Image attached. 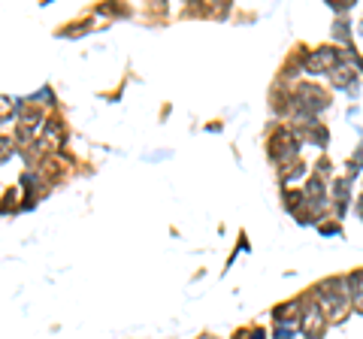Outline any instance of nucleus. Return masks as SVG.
<instances>
[{
	"label": "nucleus",
	"instance_id": "f257e3e1",
	"mask_svg": "<svg viewBox=\"0 0 363 339\" xmlns=\"http://www.w3.org/2000/svg\"><path fill=\"white\" fill-rule=\"evenodd\" d=\"M321 303L330 309L333 315H339L345 303H348V285H345V279H330L321 285Z\"/></svg>",
	"mask_w": 363,
	"mask_h": 339
},
{
	"label": "nucleus",
	"instance_id": "f03ea898",
	"mask_svg": "<svg viewBox=\"0 0 363 339\" xmlns=\"http://www.w3.org/2000/svg\"><path fill=\"white\" fill-rule=\"evenodd\" d=\"M297 136L288 131V127H281V131L272 136V158H276L279 164H288V161H297Z\"/></svg>",
	"mask_w": 363,
	"mask_h": 339
},
{
	"label": "nucleus",
	"instance_id": "7ed1b4c3",
	"mask_svg": "<svg viewBox=\"0 0 363 339\" xmlns=\"http://www.w3.org/2000/svg\"><path fill=\"white\" fill-rule=\"evenodd\" d=\"M336 64H339V52L336 49H315L309 58L303 61V67L309 70V73H324V70H336Z\"/></svg>",
	"mask_w": 363,
	"mask_h": 339
},
{
	"label": "nucleus",
	"instance_id": "20e7f679",
	"mask_svg": "<svg viewBox=\"0 0 363 339\" xmlns=\"http://www.w3.org/2000/svg\"><path fill=\"white\" fill-rule=\"evenodd\" d=\"M61 140H64V131H61V124H58V122L43 124V134H40V149H43V152H54V149H61Z\"/></svg>",
	"mask_w": 363,
	"mask_h": 339
},
{
	"label": "nucleus",
	"instance_id": "39448f33",
	"mask_svg": "<svg viewBox=\"0 0 363 339\" xmlns=\"http://www.w3.org/2000/svg\"><path fill=\"white\" fill-rule=\"evenodd\" d=\"M321 324H324V312H321V306H318V303H312V306L306 309V318L299 322V327H303L306 333L315 336L318 331H321Z\"/></svg>",
	"mask_w": 363,
	"mask_h": 339
},
{
	"label": "nucleus",
	"instance_id": "423d86ee",
	"mask_svg": "<svg viewBox=\"0 0 363 339\" xmlns=\"http://www.w3.org/2000/svg\"><path fill=\"white\" fill-rule=\"evenodd\" d=\"M333 85L345 88V91H354V85H357V73H354V67H336L333 70Z\"/></svg>",
	"mask_w": 363,
	"mask_h": 339
},
{
	"label": "nucleus",
	"instance_id": "0eeeda50",
	"mask_svg": "<svg viewBox=\"0 0 363 339\" xmlns=\"http://www.w3.org/2000/svg\"><path fill=\"white\" fill-rule=\"evenodd\" d=\"M345 285H348V300H354V306L363 309V270L354 273V276L345 282Z\"/></svg>",
	"mask_w": 363,
	"mask_h": 339
},
{
	"label": "nucleus",
	"instance_id": "6e6552de",
	"mask_svg": "<svg viewBox=\"0 0 363 339\" xmlns=\"http://www.w3.org/2000/svg\"><path fill=\"white\" fill-rule=\"evenodd\" d=\"M348 185H351V179H339L333 185V194L336 200H339V212H345V200H348Z\"/></svg>",
	"mask_w": 363,
	"mask_h": 339
},
{
	"label": "nucleus",
	"instance_id": "1a4fd4ad",
	"mask_svg": "<svg viewBox=\"0 0 363 339\" xmlns=\"http://www.w3.org/2000/svg\"><path fill=\"white\" fill-rule=\"evenodd\" d=\"M306 194H309V200H312V203H321V197H324V185H321V179H312V182H309Z\"/></svg>",
	"mask_w": 363,
	"mask_h": 339
},
{
	"label": "nucleus",
	"instance_id": "9d476101",
	"mask_svg": "<svg viewBox=\"0 0 363 339\" xmlns=\"http://www.w3.org/2000/svg\"><path fill=\"white\" fill-rule=\"evenodd\" d=\"M18 109L15 100H9V97H0V122H6V118H13V113Z\"/></svg>",
	"mask_w": 363,
	"mask_h": 339
},
{
	"label": "nucleus",
	"instance_id": "9b49d317",
	"mask_svg": "<svg viewBox=\"0 0 363 339\" xmlns=\"http://www.w3.org/2000/svg\"><path fill=\"white\" fill-rule=\"evenodd\" d=\"M13 154V140L9 136H0V161H6Z\"/></svg>",
	"mask_w": 363,
	"mask_h": 339
},
{
	"label": "nucleus",
	"instance_id": "f8f14e48",
	"mask_svg": "<svg viewBox=\"0 0 363 339\" xmlns=\"http://www.w3.org/2000/svg\"><path fill=\"white\" fill-rule=\"evenodd\" d=\"M263 336H267V333H263L260 327H254V331H242V333H236L233 339H263Z\"/></svg>",
	"mask_w": 363,
	"mask_h": 339
},
{
	"label": "nucleus",
	"instance_id": "ddd939ff",
	"mask_svg": "<svg viewBox=\"0 0 363 339\" xmlns=\"http://www.w3.org/2000/svg\"><path fill=\"white\" fill-rule=\"evenodd\" d=\"M333 34L339 36V40H345V36H348V31H345V22H336V31Z\"/></svg>",
	"mask_w": 363,
	"mask_h": 339
},
{
	"label": "nucleus",
	"instance_id": "4468645a",
	"mask_svg": "<svg viewBox=\"0 0 363 339\" xmlns=\"http://www.w3.org/2000/svg\"><path fill=\"white\" fill-rule=\"evenodd\" d=\"M357 212L363 215V194H360V203H357Z\"/></svg>",
	"mask_w": 363,
	"mask_h": 339
}]
</instances>
